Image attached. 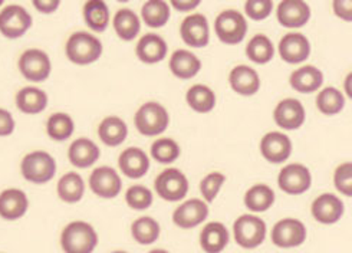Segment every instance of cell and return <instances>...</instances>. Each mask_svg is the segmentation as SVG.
<instances>
[{"instance_id": "6da1fadb", "label": "cell", "mask_w": 352, "mask_h": 253, "mask_svg": "<svg viewBox=\"0 0 352 253\" xmlns=\"http://www.w3.org/2000/svg\"><path fill=\"white\" fill-rule=\"evenodd\" d=\"M97 245L98 234L87 221H71L62 230L60 246L65 253H92Z\"/></svg>"}, {"instance_id": "7a4b0ae2", "label": "cell", "mask_w": 352, "mask_h": 253, "mask_svg": "<svg viewBox=\"0 0 352 253\" xmlns=\"http://www.w3.org/2000/svg\"><path fill=\"white\" fill-rule=\"evenodd\" d=\"M65 52L68 59L76 65H89L101 58L102 43L88 32H75L67 42Z\"/></svg>"}, {"instance_id": "3957f363", "label": "cell", "mask_w": 352, "mask_h": 253, "mask_svg": "<svg viewBox=\"0 0 352 253\" xmlns=\"http://www.w3.org/2000/svg\"><path fill=\"white\" fill-rule=\"evenodd\" d=\"M134 120L137 130L147 137H154L164 133L170 124L167 109L162 104L154 101L141 105L135 113Z\"/></svg>"}, {"instance_id": "277c9868", "label": "cell", "mask_w": 352, "mask_h": 253, "mask_svg": "<svg viewBox=\"0 0 352 253\" xmlns=\"http://www.w3.org/2000/svg\"><path fill=\"white\" fill-rule=\"evenodd\" d=\"M22 176L35 184H43L51 182L56 173L55 158L46 151H34L23 157L22 164Z\"/></svg>"}, {"instance_id": "5b68a950", "label": "cell", "mask_w": 352, "mask_h": 253, "mask_svg": "<svg viewBox=\"0 0 352 253\" xmlns=\"http://www.w3.org/2000/svg\"><path fill=\"white\" fill-rule=\"evenodd\" d=\"M266 223L254 214H242L233 225L236 243L243 249H256L266 239Z\"/></svg>"}, {"instance_id": "8992f818", "label": "cell", "mask_w": 352, "mask_h": 253, "mask_svg": "<svg viewBox=\"0 0 352 253\" xmlns=\"http://www.w3.org/2000/svg\"><path fill=\"white\" fill-rule=\"evenodd\" d=\"M214 30L223 43L236 45L245 39L248 34V22L242 13L229 9L217 16Z\"/></svg>"}, {"instance_id": "52a82bcc", "label": "cell", "mask_w": 352, "mask_h": 253, "mask_svg": "<svg viewBox=\"0 0 352 253\" xmlns=\"http://www.w3.org/2000/svg\"><path fill=\"white\" fill-rule=\"evenodd\" d=\"M157 195L167 201H179L188 193V180L179 168H167L154 183Z\"/></svg>"}, {"instance_id": "ba28073f", "label": "cell", "mask_w": 352, "mask_h": 253, "mask_svg": "<svg viewBox=\"0 0 352 253\" xmlns=\"http://www.w3.org/2000/svg\"><path fill=\"white\" fill-rule=\"evenodd\" d=\"M307 228L298 219H282L272 229V243L282 249L298 248L307 241Z\"/></svg>"}, {"instance_id": "9c48e42d", "label": "cell", "mask_w": 352, "mask_h": 253, "mask_svg": "<svg viewBox=\"0 0 352 253\" xmlns=\"http://www.w3.org/2000/svg\"><path fill=\"white\" fill-rule=\"evenodd\" d=\"M19 71L32 82H43L50 78L52 63L46 52L41 50H28L19 58Z\"/></svg>"}, {"instance_id": "30bf717a", "label": "cell", "mask_w": 352, "mask_h": 253, "mask_svg": "<svg viewBox=\"0 0 352 253\" xmlns=\"http://www.w3.org/2000/svg\"><path fill=\"white\" fill-rule=\"evenodd\" d=\"M32 26L30 13L19 6L10 5L0 12V32L9 39H18L23 36Z\"/></svg>"}, {"instance_id": "8fae6325", "label": "cell", "mask_w": 352, "mask_h": 253, "mask_svg": "<svg viewBox=\"0 0 352 253\" xmlns=\"http://www.w3.org/2000/svg\"><path fill=\"white\" fill-rule=\"evenodd\" d=\"M278 184L287 195H302L308 192L312 184L311 171L307 166L299 163L287 164L279 173Z\"/></svg>"}, {"instance_id": "7c38bea8", "label": "cell", "mask_w": 352, "mask_h": 253, "mask_svg": "<svg viewBox=\"0 0 352 253\" xmlns=\"http://www.w3.org/2000/svg\"><path fill=\"white\" fill-rule=\"evenodd\" d=\"M89 187L95 195L102 199H114L121 192L122 182L120 174L113 167L102 166L92 171Z\"/></svg>"}, {"instance_id": "4fadbf2b", "label": "cell", "mask_w": 352, "mask_h": 253, "mask_svg": "<svg viewBox=\"0 0 352 253\" xmlns=\"http://www.w3.org/2000/svg\"><path fill=\"white\" fill-rule=\"evenodd\" d=\"M180 35L186 45L204 47L210 41V29L207 18L201 13L188 14L180 25Z\"/></svg>"}, {"instance_id": "5bb4252c", "label": "cell", "mask_w": 352, "mask_h": 253, "mask_svg": "<svg viewBox=\"0 0 352 253\" xmlns=\"http://www.w3.org/2000/svg\"><path fill=\"white\" fill-rule=\"evenodd\" d=\"M209 216V206L200 199H191L180 204L173 213V221L182 229H193Z\"/></svg>"}, {"instance_id": "9a60e30c", "label": "cell", "mask_w": 352, "mask_h": 253, "mask_svg": "<svg viewBox=\"0 0 352 253\" xmlns=\"http://www.w3.org/2000/svg\"><path fill=\"white\" fill-rule=\"evenodd\" d=\"M261 153L265 157V160H267L269 163H283L292 154V141L283 133H267L261 140Z\"/></svg>"}, {"instance_id": "2e32d148", "label": "cell", "mask_w": 352, "mask_h": 253, "mask_svg": "<svg viewBox=\"0 0 352 253\" xmlns=\"http://www.w3.org/2000/svg\"><path fill=\"white\" fill-rule=\"evenodd\" d=\"M344 203L332 193H324L312 203V216L322 225H333L344 216Z\"/></svg>"}, {"instance_id": "e0dca14e", "label": "cell", "mask_w": 352, "mask_h": 253, "mask_svg": "<svg viewBox=\"0 0 352 253\" xmlns=\"http://www.w3.org/2000/svg\"><path fill=\"white\" fill-rule=\"evenodd\" d=\"M275 122L283 130H298L305 122V108L295 98L282 100L274 111Z\"/></svg>"}, {"instance_id": "ac0fdd59", "label": "cell", "mask_w": 352, "mask_h": 253, "mask_svg": "<svg viewBox=\"0 0 352 253\" xmlns=\"http://www.w3.org/2000/svg\"><path fill=\"white\" fill-rule=\"evenodd\" d=\"M279 55L287 63H300L309 58L311 43L305 35L291 32L280 39Z\"/></svg>"}, {"instance_id": "d6986e66", "label": "cell", "mask_w": 352, "mask_h": 253, "mask_svg": "<svg viewBox=\"0 0 352 253\" xmlns=\"http://www.w3.org/2000/svg\"><path fill=\"white\" fill-rule=\"evenodd\" d=\"M278 21L285 28H302L311 19V8L300 0H283L278 6Z\"/></svg>"}, {"instance_id": "ffe728a7", "label": "cell", "mask_w": 352, "mask_h": 253, "mask_svg": "<svg viewBox=\"0 0 352 253\" xmlns=\"http://www.w3.org/2000/svg\"><path fill=\"white\" fill-rule=\"evenodd\" d=\"M118 166L128 179H141L150 168V158L144 150L130 147L120 154Z\"/></svg>"}, {"instance_id": "44dd1931", "label": "cell", "mask_w": 352, "mask_h": 253, "mask_svg": "<svg viewBox=\"0 0 352 253\" xmlns=\"http://www.w3.org/2000/svg\"><path fill=\"white\" fill-rule=\"evenodd\" d=\"M29 200L19 188H8L0 193V217L5 220H18L28 212Z\"/></svg>"}, {"instance_id": "7402d4cb", "label": "cell", "mask_w": 352, "mask_h": 253, "mask_svg": "<svg viewBox=\"0 0 352 253\" xmlns=\"http://www.w3.org/2000/svg\"><path fill=\"white\" fill-rule=\"evenodd\" d=\"M229 82L234 92L243 97L254 95L261 88V78L253 68L248 65H239L230 71Z\"/></svg>"}, {"instance_id": "603a6c76", "label": "cell", "mask_w": 352, "mask_h": 253, "mask_svg": "<svg viewBox=\"0 0 352 253\" xmlns=\"http://www.w3.org/2000/svg\"><path fill=\"white\" fill-rule=\"evenodd\" d=\"M229 230L220 221H210L200 233V246L206 253H221L229 245Z\"/></svg>"}, {"instance_id": "cb8c5ba5", "label": "cell", "mask_w": 352, "mask_h": 253, "mask_svg": "<svg viewBox=\"0 0 352 253\" xmlns=\"http://www.w3.org/2000/svg\"><path fill=\"white\" fill-rule=\"evenodd\" d=\"M100 155L101 151L98 146L94 141L84 137L75 140L68 150V158L71 164L78 168L91 167L94 163L98 162Z\"/></svg>"}, {"instance_id": "d4e9b609", "label": "cell", "mask_w": 352, "mask_h": 253, "mask_svg": "<svg viewBox=\"0 0 352 253\" xmlns=\"http://www.w3.org/2000/svg\"><path fill=\"white\" fill-rule=\"evenodd\" d=\"M135 54L141 62L158 63L167 55V43L157 34H147L138 41Z\"/></svg>"}, {"instance_id": "484cf974", "label": "cell", "mask_w": 352, "mask_h": 253, "mask_svg": "<svg viewBox=\"0 0 352 253\" xmlns=\"http://www.w3.org/2000/svg\"><path fill=\"white\" fill-rule=\"evenodd\" d=\"M291 87L302 94H311L321 88L324 75L314 65H305L292 72L289 78Z\"/></svg>"}, {"instance_id": "4316f807", "label": "cell", "mask_w": 352, "mask_h": 253, "mask_svg": "<svg viewBox=\"0 0 352 253\" xmlns=\"http://www.w3.org/2000/svg\"><path fill=\"white\" fill-rule=\"evenodd\" d=\"M170 69L173 75H175L180 79H190L195 78L200 69L201 62L200 59L186 50L175 51L170 58Z\"/></svg>"}, {"instance_id": "83f0119b", "label": "cell", "mask_w": 352, "mask_h": 253, "mask_svg": "<svg viewBox=\"0 0 352 253\" xmlns=\"http://www.w3.org/2000/svg\"><path fill=\"white\" fill-rule=\"evenodd\" d=\"M16 105L25 114H39L47 105V95L36 87H26L16 95Z\"/></svg>"}, {"instance_id": "f1b7e54d", "label": "cell", "mask_w": 352, "mask_h": 253, "mask_svg": "<svg viewBox=\"0 0 352 253\" xmlns=\"http://www.w3.org/2000/svg\"><path fill=\"white\" fill-rule=\"evenodd\" d=\"M98 135L104 144L109 147H117L122 144L128 135L126 124L120 117H107L98 126Z\"/></svg>"}, {"instance_id": "f546056e", "label": "cell", "mask_w": 352, "mask_h": 253, "mask_svg": "<svg viewBox=\"0 0 352 253\" xmlns=\"http://www.w3.org/2000/svg\"><path fill=\"white\" fill-rule=\"evenodd\" d=\"M85 183L84 179L75 171L67 173L58 182V196L65 203H78L84 197Z\"/></svg>"}, {"instance_id": "4dcf8cb0", "label": "cell", "mask_w": 352, "mask_h": 253, "mask_svg": "<svg viewBox=\"0 0 352 253\" xmlns=\"http://www.w3.org/2000/svg\"><path fill=\"white\" fill-rule=\"evenodd\" d=\"M275 203V192L266 184H256L245 195L246 208L254 213L269 210Z\"/></svg>"}, {"instance_id": "1f68e13d", "label": "cell", "mask_w": 352, "mask_h": 253, "mask_svg": "<svg viewBox=\"0 0 352 253\" xmlns=\"http://www.w3.org/2000/svg\"><path fill=\"white\" fill-rule=\"evenodd\" d=\"M186 101L190 105V108H193L196 113L206 114L210 113L216 107V94L207 85L197 84L187 91Z\"/></svg>"}, {"instance_id": "d6a6232c", "label": "cell", "mask_w": 352, "mask_h": 253, "mask_svg": "<svg viewBox=\"0 0 352 253\" xmlns=\"http://www.w3.org/2000/svg\"><path fill=\"white\" fill-rule=\"evenodd\" d=\"M113 25L122 41H133L141 30L138 16L130 9H120L114 16Z\"/></svg>"}, {"instance_id": "836d02e7", "label": "cell", "mask_w": 352, "mask_h": 253, "mask_svg": "<svg viewBox=\"0 0 352 253\" xmlns=\"http://www.w3.org/2000/svg\"><path fill=\"white\" fill-rule=\"evenodd\" d=\"M246 55L252 62L265 65V63L274 59L275 46L267 36L256 35L249 41L246 46Z\"/></svg>"}, {"instance_id": "e575fe53", "label": "cell", "mask_w": 352, "mask_h": 253, "mask_svg": "<svg viewBox=\"0 0 352 253\" xmlns=\"http://www.w3.org/2000/svg\"><path fill=\"white\" fill-rule=\"evenodd\" d=\"M84 19L95 32H104L109 25V10L105 2L91 0L84 6Z\"/></svg>"}, {"instance_id": "d590c367", "label": "cell", "mask_w": 352, "mask_h": 253, "mask_svg": "<svg viewBox=\"0 0 352 253\" xmlns=\"http://www.w3.org/2000/svg\"><path fill=\"white\" fill-rule=\"evenodd\" d=\"M131 234L137 243L151 245L160 237L158 221L150 216L140 217L131 225Z\"/></svg>"}, {"instance_id": "8d00e7d4", "label": "cell", "mask_w": 352, "mask_h": 253, "mask_svg": "<svg viewBox=\"0 0 352 253\" xmlns=\"http://www.w3.org/2000/svg\"><path fill=\"white\" fill-rule=\"evenodd\" d=\"M142 21L150 28H163L170 19V6L163 0H150L141 9Z\"/></svg>"}, {"instance_id": "74e56055", "label": "cell", "mask_w": 352, "mask_h": 253, "mask_svg": "<svg viewBox=\"0 0 352 253\" xmlns=\"http://www.w3.org/2000/svg\"><path fill=\"white\" fill-rule=\"evenodd\" d=\"M345 98L340 89L328 87L318 94L316 97V107L325 116H335L340 114L344 109Z\"/></svg>"}, {"instance_id": "f35d334b", "label": "cell", "mask_w": 352, "mask_h": 253, "mask_svg": "<svg viewBox=\"0 0 352 253\" xmlns=\"http://www.w3.org/2000/svg\"><path fill=\"white\" fill-rule=\"evenodd\" d=\"M75 130L74 120L65 113L52 114L46 122V131L55 141H65L68 140Z\"/></svg>"}, {"instance_id": "ab89813d", "label": "cell", "mask_w": 352, "mask_h": 253, "mask_svg": "<svg viewBox=\"0 0 352 253\" xmlns=\"http://www.w3.org/2000/svg\"><path fill=\"white\" fill-rule=\"evenodd\" d=\"M180 146L171 138L155 140L151 146V155L162 164L174 163L180 157Z\"/></svg>"}, {"instance_id": "60d3db41", "label": "cell", "mask_w": 352, "mask_h": 253, "mask_svg": "<svg viewBox=\"0 0 352 253\" xmlns=\"http://www.w3.org/2000/svg\"><path fill=\"white\" fill-rule=\"evenodd\" d=\"M153 193L146 186H131L125 193V201L134 210H146L153 204Z\"/></svg>"}, {"instance_id": "b9f144b4", "label": "cell", "mask_w": 352, "mask_h": 253, "mask_svg": "<svg viewBox=\"0 0 352 253\" xmlns=\"http://www.w3.org/2000/svg\"><path fill=\"white\" fill-rule=\"evenodd\" d=\"M225 182H226V176L219 171L207 174L200 183V192L206 203H212L216 200L220 188L223 187V184H225Z\"/></svg>"}, {"instance_id": "7bdbcfd3", "label": "cell", "mask_w": 352, "mask_h": 253, "mask_svg": "<svg viewBox=\"0 0 352 253\" xmlns=\"http://www.w3.org/2000/svg\"><path fill=\"white\" fill-rule=\"evenodd\" d=\"M333 183L340 193L346 197L352 196V164L349 162L338 166L335 170Z\"/></svg>"}, {"instance_id": "ee69618b", "label": "cell", "mask_w": 352, "mask_h": 253, "mask_svg": "<svg viewBox=\"0 0 352 253\" xmlns=\"http://www.w3.org/2000/svg\"><path fill=\"white\" fill-rule=\"evenodd\" d=\"M246 14L253 21H263L269 18L274 10V3L270 0H249L245 5Z\"/></svg>"}, {"instance_id": "f6af8a7d", "label": "cell", "mask_w": 352, "mask_h": 253, "mask_svg": "<svg viewBox=\"0 0 352 253\" xmlns=\"http://www.w3.org/2000/svg\"><path fill=\"white\" fill-rule=\"evenodd\" d=\"M14 130V120L8 109L0 108V137H8Z\"/></svg>"}, {"instance_id": "bcb514c9", "label": "cell", "mask_w": 352, "mask_h": 253, "mask_svg": "<svg viewBox=\"0 0 352 253\" xmlns=\"http://www.w3.org/2000/svg\"><path fill=\"white\" fill-rule=\"evenodd\" d=\"M332 8L338 18L344 19L345 22L352 21V2H349V0H342V2L341 0H335Z\"/></svg>"}, {"instance_id": "7dc6e473", "label": "cell", "mask_w": 352, "mask_h": 253, "mask_svg": "<svg viewBox=\"0 0 352 253\" xmlns=\"http://www.w3.org/2000/svg\"><path fill=\"white\" fill-rule=\"evenodd\" d=\"M59 2L58 0H35L34 6L36 8V10H39L41 13H54L58 8H59Z\"/></svg>"}, {"instance_id": "c3c4849f", "label": "cell", "mask_w": 352, "mask_h": 253, "mask_svg": "<svg viewBox=\"0 0 352 253\" xmlns=\"http://www.w3.org/2000/svg\"><path fill=\"white\" fill-rule=\"evenodd\" d=\"M200 5V0H173L171 2V6L174 9H177L180 12H191L193 9L199 8Z\"/></svg>"}, {"instance_id": "681fc988", "label": "cell", "mask_w": 352, "mask_h": 253, "mask_svg": "<svg viewBox=\"0 0 352 253\" xmlns=\"http://www.w3.org/2000/svg\"><path fill=\"white\" fill-rule=\"evenodd\" d=\"M351 79H352V74H348V75H346V78H345V92H346L348 97H352V92H351V88H349Z\"/></svg>"}, {"instance_id": "f907efd6", "label": "cell", "mask_w": 352, "mask_h": 253, "mask_svg": "<svg viewBox=\"0 0 352 253\" xmlns=\"http://www.w3.org/2000/svg\"><path fill=\"white\" fill-rule=\"evenodd\" d=\"M148 253H170V252H167V250H164V249H154V250H151V252H148Z\"/></svg>"}, {"instance_id": "816d5d0a", "label": "cell", "mask_w": 352, "mask_h": 253, "mask_svg": "<svg viewBox=\"0 0 352 253\" xmlns=\"http://www.w3.org/2000/svg\"><path fill=\"white\" fill-rule=\"evenodd\" d=\"M111 253H128V252H122V250H116V252H111Z\"/></svg>"}, {"instance_id": "f5cc1de1", "label": "cell", "mask_w": 352, "mask_h": 253, "mask_svg": "<svg viewBox=\"0 0 352 253\" xmlns=\"http://www.w3.org/2000/svg\"><path fill=\"white\" fill-rule=\"evenodd\" d=\"M3 5V2H2V0H0V6H2Z\"/></svg>"}]
</instances>
